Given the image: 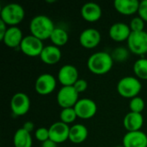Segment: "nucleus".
<instances>
[{
	"mask_svg": "<svg viewBox=\"0 0 147 147\" xmlns=\"http://www.w3.org/2000/svg\"><path fill=\"white\" fill-rule=\"evenodd\" d=\"M77 117H78V115H77V113H76L74 108L62 109V110L59 114L60 121H62L65 124L72 123L76 120Z\"/></svg>",
	"mask_w": 147,
	"mask_h": 147,
	"instance_id": "25",
	"label": "nucleus"
},
{
	"mask_svg": "<svg viewBox=\"0 0 147 147\" xmlns=\"http://www.w3.org/2000/svg\"><path fill=\"white\" fill-rule=\"evenodd\" d=\"M140 3L138 0H115L114 7L121 14L130 16L138 12Z\"/></svg>",
	"mask_w": 147,
	"mask_h": 147,
	"instance_id": "20",
	"label": "nucleus"
},
{
	"mask_svg": "<svg viewBox=\"0 0 147 147\" xmlns=\"http://www.w3.org/2000/svg\"><path fill=\"white\" fill-rule=\"evenodd\" d=\"M20 48L24 54L29 57H35L40 55L44 48V45L41 40L32 34H28L24 36L20 45Z\"/></svg>",
	"mask_w": 147,
	"mask_h": 147,
	"instance_id": "7",
	"label": "nucleus"
},
{
	"mask_svg": "<svg viewBox=\"0 0 147 147\" xmlns=\"http://www.w3.org/2000/svg\"><path fill=\"white\" fill-rule=\"evenodd\" d=\"M142 89V84L138 78L127 76L120 79L117 84L118 93L125 98H134L138 96Z\"/></svg>",
	"mask_w": 147,
	"mask_h": 147,
	"instance_id": "4",
	"label": "nucleus"
},
{
	"mask_svg": "<svg viewBox=\"0 0 147 147\" xmlns=\"http://www.w3.org/2000/svg\"><path fill=\"white\" fill-rule=\"evenodd\" d=\"M138 13L145 22H147V0L140 1Z\"/></svg>",
	"mask_w": 147,
	"mask_h": 147,
	"instance_id": "31",
	"label": "nucleus"
},
{
	"mask_svg": "<svg viewBox=\"0 0 147 147\" xmlns=\"http://www.w3.org/2000/svg\"><path fill=\"white\" fill-rule=\"evenodd\" d=\"M56 85V78L52 74L43 73L36 78L34 83V89L40 95H48L55 90Z\"/></svg>",
	"mask_w": 147,
	"mask_h": 147,
	"instance_id": "10",
	"label": "nucleus"
},
{
	"mask_svg": "<svg viewBox=\"0 0 147 147\" xmlns=\"http://www.w3.org/2000/svg\"><path fill=\"white\" fill-rule=\"evenodd\" d=\"M73 87L75 88V90L78 92V93H82L84 92L87 88H88V83L85 79H78L73 85Z\"/></svg>",
	"mask_w": 147,
	"mask_h": 147,
	"instance_id": "30",
	"label": "nucleus"
},
{
	"mask_svg": "<svg viewBox=\"0 0 147 147\" xmlns=\"http://www.w3.org/2000/svg\"><path fill=\"white\" fill-rule=\"evenodd\" d=\"M58 79L63 86H73L79 79L77 67L69 64L63 65L58 72Z\"/></svg>",
	"mask_w": 147,
	"mask_h": 147,
	"instance_id": "12",
	"label": "nucleus"
},
{
	"mask_svg": "<svg viewBox=\"0 0 147 147\" xmlns=\"http://www.w3.org/2000/svg\"><path fill=\"white\" fill-rule=\"evenodd\" d=\"M41 147H58V144L49 139L48 140L42 143Z\"/></svg>",
	"mask_w": 147,
	"mask_h": 147,
	"instance_id": "34",
	"label": "nucleus"
},
{
	"mask_svg": "<svg viewBox=\"0 0 147 147\" xmlns=\"http://www.w3.org/2000/svg\"><path fill=\"white\" fill-rule=\"evenodd\" d=\"M49 129V139L57 144L63 143L69 140L70 127L62 121L54 122L50 126Z\"/></svg>",
	"mask_w": 147,
	"mask_h": 147,
	"instance_id": "11",
	"label": "nucleus"
},
{
	"mask_svg": "<svg viewBox=\"0 0 147 147\" xmlns=\"http://www.w3.org/2000/svg\"><path fill=\"white\" fill-rule=\"evenodd\" d=\"M129 27L132 30V32H140L144 31L145 28V21L139 16L136 17H134L129 24Z\"/></svg>",
	"mask_w": 147,
	"mask_h": 147,
	"instance_id": "28",
	"label": "nucleus"
},
{
	"mask_svg": "<svg viewBox=\"0 0 147 147\" xmlns=\"http://www.w3.org/2000/svg\"><path fill=\"white\" fill-rule=\"evenodd\" d=\"M49 39L52 40V42L54 46L60 47V46H64L67 43V41L69 40V34L65 28H59V27H55V28L53 29Z\"/></svg>",
	"mask_w": 147,
	"mask_h": 147,
	"instance_id": "23",
	"label": "nucleus"
},
{
	"mask_svg": "<svg viewBox=\"0 0 147 147\" xmlns=\"http://www.w3.org/2000/svg\"><path fill=\"white\" fill-rule=\"evenodd\" d=\"M111 56H112V59L114 61L124 62L127 59V58L129 56V52L124 47H115L112 51Z\"/></svg>",
	"mask_w": 147,
	"mask_h": 147,
	"instance_id": "26",
	"label": "nucleus"
},
{
	"mask_svg": "<svg viewBox=\"0 0 147 147\" xmlns=\"http://www.w3.org/2000/svg\"><path fill=\"white\" fill-rule=\"evenodd\" d=\"M55 28L53 20L46 15H37L34 16L29 23L31 34L43 40L50 38Z\"/></svg>",
	"mask_w": 147,
	"mask_h": 147,
	"instance_id": "1",
	"label": "nucleus"
},
{
	"mask_svg": "<svg viewBox=\"0 0 147 147\" xmlns=\"http://www.w3.org/2000/svg\"><path fill=\"white\" fill-rule=\"evenodd\" d=\"M35 138L40 142H45L49 140V129L47 127H39L35 130Z\"/></svg>",
	"mask_w": 147,
	"mask_h": 147,
	"instance_id": "29",
	"label": "nucleus"
},
{
	"mask_svg": "<svg viewBox=\"0 0 147 147\" xmlns=\"http://www.w3.org/2000/svg\"><path fill=\"white\" fill-rule=\"evenodd\" d=\"M114 60L110 53L106 52H96L92 53L87 60L88 69L97 75L109 72L113 66Z\"/></svg>",
	"mask_w": 147,
	"mask_h": 147,
	"instance_id": "2",
	"label": "nucleus"
},
{
	"mask_svg": "<svg viewBox=\"0 0 147 147\" xmlns=\"http://www.w3.org/2000/svg\"><path fill=\"white\" fill-rule=\"evenodd\" d=\"M78 95L73 86H63L57 93V102L62 109L74 108L79 100Z\"/></svg>",
	"mask_w": 147,
	"mask_h": 147,
	"instance_id": "6",
	"label": "nucleus"
},
{
	"mask_svg": "<svg viewBox=\"0 0 147 147\" xmlns=\"http://www.w3.org/2000/svg\"><path fill=\"white\" fill-rule=\"evenodd\" d=\"M13 143L15 147H32L31 134L22 127L17 129L13 137Z\"/></svg>",
	"mask_w": 147,
	"mask_h": 147,
	"instance_id": "22",
	"label": "nucleus"
},
{
	"mask_svg": "<svg viewBox=\"0 0 147 147\" xmlns=\"http://www.w3.org/2000/svg\"><path fill=\"white\" fill-rule=\"evenodd\" d=\"M144 124V117L140 113L130 111L126 115L123 120L124 127L128 132L140 131Z\"/></svg>",
	"mask_w": 147,
	"mask_h": 147,
	"instance_id": "19",
	"label": "nucleus"
},
{
	"mask_svg": "<svg viewBox=\"0 0 147 147\" xmlns=\"http://www.w3.org/2000/svg\"><path fill=\"white\" fill-rule=\"evenodd\" d=\"M132 30L127 23L124 22H115L111 25L109 30V34L110 38L115 41H124L127 40Z\"/></svg>",
	"mask_w": 147,
	"mask_h": 147,
	"instance_id": "15",
	"label": "nucleus"
},
{
	"mask_svg": "<svg viewBox=\"0 0 147 147\" xmlns=\"http://www.w3.org/2000/svg\"><path fill=\"white\" fill-rule=\"evenodd\" d=\"M102 8L95 2L85 3L81 8V16L84 20L90 22L98 21L102 16Z\"/></svg>",
	"mask_w": 147,
	"mask_h": 147,
	"instance_id": "16",
	"label": "nucleus"
},
{
	"mask_svg": "<svg viewBox=\"0 0 147 147\" xmlns=\"http://www.w3.org/2000/svg\"><path fill=\"white\" fill-rule=\"evenodd\" d=\"M145 101L140 96H135L132 99H130L129 102V108L130 111L135 112V113H142V111L145 109Z\"/></svg>",
	"mask_w": 147,
	"mask_h": 147,
	"instance_id": "27",
	"label": "nucleus"
},
{
	"mask_svg": "<svg viewBox=\"0 0 147 147\" xmlns=\"http://www.w3.org/2000/svg\"><path fill=\"white\" fill-rule=\"evenodd\" d=\"M8 28H7V24L0 19V40H3L4 35H5V33L7 31Z\"/></svg>",
	"mask_w": 147,
	"mask_h": 147,
	"instance_id": "32",
	"label": "nucleus"
},
{
	"mask_svg": "<svg viewBox=\"0 0 147 147\" xmlns=\"http://www.w3.org/2000/svg\"><path fill=\"white\" fill-rule=\"evenodd\" d=\"M134 71L137 78L147 80V59L140 58L134 64Z\"/></svg>",
	"mask_w": 147,
	"mask_h": 147,
	"instance_id": "24",
	"label": "nucleus"
},
{
	"mask_svg": "<svg viewBox=\"0 0 147 147\" xmlns=\"http://www.w3.org/2000/svg\"><path fill=\"white\" fill-rule=\"evenodd\" d=\"M74 109L78 117L84 120H88L92 118L96 114L97 106L93 100L90 98H83L78 101L74 106Z\"/></svg>",
	"mask_w": 147,
	"mask_h": 147,
	"instance_id": "9",
	"label": "nucleus"
},
{
	"mask_svg": "<svg viewBox=\"0 0 147 147\" xmlns=\"http://www.w3.org/2000/svg\"><path fill=\"white\" fill-rule=\"evenodd\" d=\"M22 128H23L24 130H26V131H28V133L31 134V132H33L34 129V122H32V121H26V122L24 123Z\"/></svg>",
	"mask_w": 147,
	"mask_h": 147,
	"instance_id": "33",
	"label": "nucleus"
},
{
	"mask_svg": "<svg viewBox=\"0 0 147 147\" xmlns=\"http://www.w3.org/2000/svg\"><path fill=\"white\" fill-rule=\"evenodd\" d=\"M62 56L61 50L59 47L54 45H48L44 47L40 57V59L47 65H55L57 64Z\"/></svg>",
	"mask_w": 147,
	"mask_h": 147,
	"instance_id": "18",
	"label": "nucleus"
},
{
	"mask_svg": "<svg viewBox=\"0 0 147 147\" xmlns=\"http://www.w3.org/2000/svg\"><path fill=\"white\" fill-rule=\"evenodd\" d=\"M129 51L135 54H145L147 53V32H132L127 39Z\"/></svg>",
	"mask_w": 147,
	"mask_h": 147,
	"instance_id": "5",
	"label": "nucleus"
},
{
	"mask_svg": "<svg viewBox=\"0 0 147 147\" xmlns=\"http://www.w3.org/2000/svg\"><path fill=\"white\" fill-rule=\"evenodd\" d=\"M1 20L7 25L16 26L22 22L25 10L23 7L16 3H9L5 4L1 9Z\"/></svg>",
	"mask_w": 147,
	"mask_h": 147,
	"instance_id": "3",
	"label": "nucleus"
},
{
	"mask_svg": "<svg viewBox=\"0 0 147 147\" xmlns=\"http://www.w3.org/2000/svg\"><path fill=\"white\" fill-rule=\"evenodd\" d=\"M30 109V99L23 92H17L11 97L10 109L16 115H24Z\"/></svg>",
	"mask_w": 147,
	"mask_h": 147,
	"instance_id": "8",
	"label": "nucleus"
},
{
	"mask_svg": "<svg viewBox=\"0 0 147 147\" xmlns=\"http://www.w3.org/2000/svg\"><path fill=\"white\" fill-rule=\"evenodd\" d=\"M22 31L17 26H9L3 39V42L9 47H20L23 40Z\"/></svg>",
	"mask_w": 147,
	"mask_h": 147,
	"instance_id": "17",
	"label": "nucleus"
},
{
	"mask_svg": "<svg viewBox=\"0 0 147 147\" xmlns=\"http://www.w3.org/2000/svg\"><path fill=\"white\" fill-rule=\"evenodd\" d=\"M124 147H147V135L142 131L127 132L122 140Z\"/></svg>",
	"mask_w": 147,
	"mask_h": 147,
	"instance_id": "14",
	"label": "nucleus"
},
{
	"mask_svg": "<svg viewBox=\"0 0 147 147\" xmlns=\"http://www.w3.org/2000/svg\"><path fill=\"white\" fill-rule=\"evenodd\" d=\"M101 41L100 32L93 28L84 29L79 34V42L85 48H94Z\"/></svg>",
	"mask_w": 147,
	"mask_h": 147,
	"instance_id": "13",
	"label": "nucleus"
},
{
	"mask_svg": "<svg viewBox=\"0 0 147 147\" xmlns=\"http://www.w3.org/2000/svg\"><path fill=\"white\" fill-rule=\"evenodd\" d=\"M88 137V129L83 124H75L70 127L69 140L75 144L83 143Z\"/></svg>",
	"mask_w": 147,
	"mask_h": 147,
	"instance_id": "21",
	"label": "nucleus"
},
{
	"mask_svg": "<svg viewBox=\"0 0 147 147\" xmlns=\"http://www.w3.org/2000/svg\"><path fill=\"white\" fill-rule=\"evenodd\" d=\"M115 147H124L123 146H115Z\"/></svg>",
	"mask_w": 147,
	"mask_h": 147,
	"instance_id": "35",
	"label": "nucleus"
}]
</instances>
